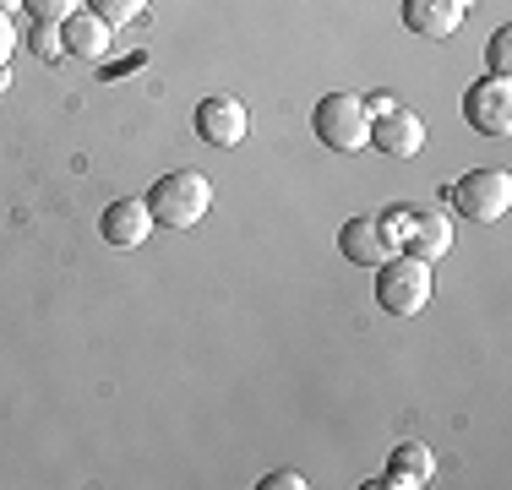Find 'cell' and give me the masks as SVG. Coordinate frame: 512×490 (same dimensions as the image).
Segmentation results:
<instances>
[{"label":"cell","mask_w":512,"mask_h":490,"mask_svg":"<svg viewBox=\"0 0 512 490\" xmlns=\"http://www.w3.org/2000/svg\"><path fill=\"white\" fill-rule=\"evenodd\" d=\"M142 202H148L153 224L191 229V224H202L207 207H213V180H207L202 169H175V175H158Z\"/></svg>","instance_id":"obj_1"},{"label":"cell","mask_w":512,"mask_h":490,"mask_svg":"<svg viewBox=\"0 0 512 490\" xmlns=\"http://www.w3.org/2000/svg\"><path fill=\"white\" fill-rule=\"evenodd\" d=\"M431 294H436V273L420 256L393 251L376 267V305H382L387 316H420L425 305H431Z\"/></svg>","instance_id":"obj_2"},{"label":"cell","mask_w":512,"mask_h":490,"mask_svg":"<svg viewBox=\"0 0 512 490\" xmlns=\"http://www.w3.org/2000/svg\"><path fill=\"white\" fill-rule=\"evenodd\" d=\"M311 131L322 147H333V153H360V147H371V115H365V98L360 93H322L311 109Z\"/></svg>","instance_id":"obj_3"},{"label":"cell","mask_w":512,"mask_h":490,"mask_svg":"<svg viewBox=\"0 0 512 490\" xmlns=\"http://www.w3.org/2000/svg\"><path fill=\"white\" fill-rule=\"evenodd\" d=\"M382 218L398 235V251L420 256V262H442V256L453 251V218H447L442 207H393V213H382Z\"/></svg>","instance_id":"obj_4"},{"label":"cell","mask_w":512,"mask_h":490,"mask_svg":"<svg viewBox=\"0 0 512 490\" xmlns=\"http://www.w3.org/2000/svg\"><path fill=\"white\" fill-rule=\"evenodd\" d=\"M447 202H453L458 218L496 224L512 207V180H507V169H463L453 186H447Z\"/></svg>","instance_id":"obj_5"},{"label":"cell","mask_w":512,"mask_h":490,"mask_svg":"<svg viewBox=\"0 0 512 490\" xmlns=\"http://www.w3.org/2000/svg\"><path fill=\"white\" fill-rule=\"evenodd\" d=\"M463 120L480 137H507L512 131V82L507 77H485L474 88H463Z\"/></svg>","instance_id":"obj_6"},{"label":"cell","mask_w":512,"mask_h":490,"mask_svg":"<svg viewBox=\"0 0 512 490\" xmlns=\"http://www.w3.org/2000/svg\"><path fill=\"white\" fill-rule=\"evenodd\" d=\"M191 120H197V137L207 147H240L246 131H251V115H246V104H240L235 93H207Z\"/></svg>","instance_id":"obj_7"},{"label":"cell","mask_w":512,"mask_h":490,"mask_svg":"<svg viewBox=\"0 0 512 490\" xmlns=\"http://www.w3.org/2000/svg\"><path fill=\"white\" fill-rule=\"evenodd\" d=\"M338 251L349 256L355 267H382L387 256L398 251V235L387 229V218H349L344 229H338Z\"/></svg>","instance_id":"obj_8"},{"label":"cell","mask_w":512,"mask_h":490,"mask_svg":"<svg viewBox=\"0 0 512 490\" xmlns=\"http://www.w3.org/2000/svg\"><path fill=\"white\" fill-rule=\"evenodd\" d=\"M99 235L115 245V251H137V245L153 235L148 202H142V196H120V202H109L99 213Z\"/></svg>","instance_id":"obj_9"},{"label":"cell","mask_w":512,"mask_h":490,"mask_svg":"<svg viewBox=\"0 0 512 490\" xmlns=\"http://www.w3.org/2000/svg\"><path fill=\"white\" fill-rule=\"evenodd\" d=\"M371 147H376V153H387V158H414L425 147V120L414 115V109L393 104L387 115L371 120Z\"/></svg>","instance_id":"obj_10"},{"label":"cell","mask_w":512,"mask_h":490,"mask_svg":"<svg viewBox=\"0 0 512 490\" xmlns=\"http://www.w3.org/2000/svg\"><path fill=\"white\" fill-rule=\"evenodd\" d=\"M436 480V458H431V447L425 441H398L393 447V458H387V480H371V490H420V485H431Z\"/></svg>","instance_id":"obj_11"},{"label":"cell","mask_w":512,"mask_h":490,"mask_svg":"<svg viewBox=\"0 0 512 490\" xmlns=\"http://www.w3.org/2000/svg\"><path fill=\"white\" fill-rule=\"evenodd\" d=\"M463 22L458 0H404V28L414 39H453Z\"/></svg>","instance_id":"obj_12"},{"label":"cell","mask_w":512,"mask_h":490,"mask_svg":"<svg viewBox=\"0 0 512 490\" xmlns=\"http://www.w3.org/2000/svg\"><path fill=\"white\" fill-rule=\"evenodd\" d=\"M60 33H66V55L77 60H104L109 55V22L99 17V11H71L66 22H60Z\"/></svg>","instance_id":"obj_13"},{"label":"cell","mask_w":512,"mask_h":490,"mask_svg":"<svg viewBox=\"0 0 512 490\" xmlns=\"http://www.w3.org/2000/svg\"><path fill=\"white\" fill-rule=\"evenodd\" d=\"M88 11H99L109 28H126V22H137L148 11V0H88Z\"/></svg>","instance_id":"obj_14"},{"label":"cell","mask_w":512,"mask_h":490,"mask_svg":"<svg viewBox=\"0 0 512 490\" xmlns=\"http://www.w3.org/2000/svg\"><path fill=\"white\" fill-rule=\"evenodd\" d=\"M33 55H39V60H60V55H66V33H60V22H39V28H33Z\"/></svg>","instance_id":"obj_15"},{"label":"cell","mask_w":512,"mask_h":490,"mask_svg":"<svg viewBox=\"0 0 512 490\" xmlns=\"http://www.w3.org/2000/svg\"><path fill=\"white\" fill-rule=\"evenodd\" d=\"M485 55H491V77H507V71H512V28H496Z\"/></svg>","instance_id":"obj_16"},{"label":"cell","mask_w":512,"mask_h":490,"mask_svg":"<svg viewBox=\"0 0 512 490\" xmlns=\"http://www.w3.org/2000/svg\"><path fill=\"white\" fill-rule=\"evenodd\" d=\"M22 6L33 11V22H66L77 11V0H22Z\"/></svg>","instance_id":"obj_17"},{"label":"cell","mask_w":512,"mask_h":490,"mask_svg":"<svg viewBox=\"0 0 512 490\" xmlns=\"http://www.w3.org/2000/svg\"><path fill=\"white\" fill-rule=\"evenodd\" d=\"M262 490H306V474H295V469H273L262 480Z\"/></svg>","instance_id":"obj_18"},{"label":"cell","mask_w":512,"mask_h":490,"mask_svg":"<svg viewBox=\"0 0 512 490\" xmlns=\"http://www.w3.org/2000/svg\"><path fill=\"white\" fill-rule=\"evenodd\" d=\"M11 49H17V28H11V17H6V11H0V71H6Z\"/></svg>","instance_id":"obj_19"},{"label":"cell","mask_w":512,"mask_h":490,"mask_svg":"<svg viewBox=\"0 0 512 490\" xmlns=\"http://www.w3.org/2000/svg\"><path fill=\"white\" fill-rule=\"evenodd\" d=\"M387 109H393V98H387V93H376V98H365V115H387Z\"/></svg>","instance_id":"obj_20"},{"label":"cell","mask_w":512,"mask_h":490,"mask_svg":"<svg viewBox=\"0 0 512 490\" xmlns=\"http://www.w3.org/2000/svg\"><path fill=\"white\" fill-rule=\"evenodd\" d=\"M22 6V0H0V11H17Z\"/></svg>","instance_id":"obj_21"},{"label":"cell","mask_w":512,"mask_h":490,"mask_svg":"<svg viewBox=\"0 0 512 490\" xmlns=\"http://www.w3.org/2000/svg\"><path fill=\"white\" fill-rule=\"evenodd\" d=\"M469 6H474V0H458V11H469Z\"/></svg>","instance_id":"obj_22"}]
</instances>
